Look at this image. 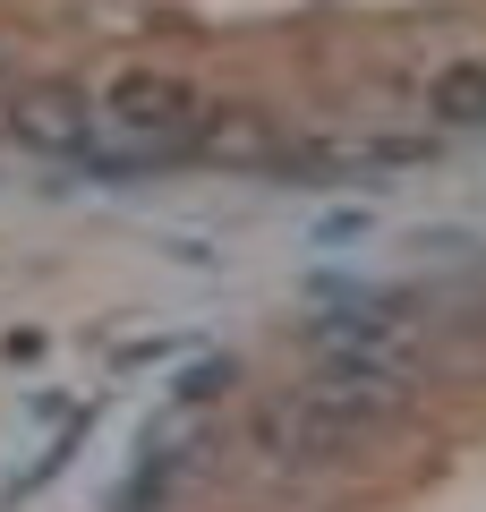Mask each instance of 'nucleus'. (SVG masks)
<instances>
[{
	"instance_id": "1",
	"label": "nucleus",
	"mask_w": 486,
	"mask_h": 512,
	"mask_svg": "<svg viewBox=\"0 0 486 512\" xmlns=\"http://www.w3.org/2000/svg\"><path fill=\"white\" fill-rule=\"evenodd\" d=\"M205 94L188 86V77L171 69H128L103 86V103H94V128H120L128 154H145V163H171V154H188V137L205 128Z\"/></svg>"
},
{
	"instance_id": "2",
	"label": "nucleus",
	"mask_w": 486,
	"mask_h": 512,
	"mask_svg": "<svg viewBox=\"0 0 486 512\" xmlns=\"http://www.w3.org/2000/svg\"><path fill=\"white\" fill-rule=\"evenodd\" d=\"M9 137H18L26 154H52V163H77V154L94 146V103L86 86H69V77H35V86H9Z\"/></svg>"
},
{
	"instance_id": "3",
	"label": "nucleus",
	"mask_w": 486,
	"mask_h": 512,
	"mask_svg": "<svg viewBox=\"0 0 486 512\" xmlns=\"http://www.w3.org/2000/svg\"><path fill=\"white\" fill-rule=\"evenodd\" d=\"M367 427H350L342 410H324L316 393H273L265 410H256V444H265L273 461H290V470H324V461H342L350 444H359Z\"/></svg>"
},
{
	"instance_id": "4",
	"label": "nucleus",
	"mask_w": 486,
	"mask_h": 512,
	"mask_svg": "<svg viewBox=\"0 0 486 512\" xmlns=\"http://www.w3.org/2000/svg\"><path fill=\"white\" fill-rule=\"evenodd\" d=\"M307 342L324 350V367H359V376H393L410 384V350H401V325H384V316H316L307 325Z\"/></svg>"
},
{
	"instance_id": "5",
	"label": "nucleus",
	"mask_w": 486,
	"mask_h": 512,
	"mask_svg": "<svg viewBox=\"0 0 486 512\" xmlns=\"http://www.w3.org/2000/svg\"><path fill=\"white\" fill-rule=\"evenodd\" d=\"M188 154L231 163V171H273L282 163V128H273L265 111H205V128L188 137Z\"/></svg>"
},
{
	"instance_id": "6",
	"label": "nucleus",
	"mask_w": 486,
	"mask_h": 512,
	"mask_svg": "<svg viewBox=\"0 0 486 512\" xmlns=\"http://www.w3.org/2000/svg\"><path fill=\"white\" fill-rule=\"evenodd\" d=\"M307 393H316L324 410H342L350 427H384V419H401V410H410V384H393V376H359V367H324Z\"/></svg>"
},
{
	"instance_id": "7",
	"label": "nucleus",
	"mask_w": 486,
	"mask_h": 512,
	"mask_svg": "<svg viewBox=\"0 0 486 512\" xmlns=\"http://www.w3.org/2000/svg\"><path fill=\"white\" fill-rule=\"evenodd\" d=\"M427 120L435 128H486V60H444L427 77Z\"/></svg>"
},
{
	"instance_id": "8",
	"label": "nucleus",
	"mask_w": 486,
	"mask_h": 512,
	"mask_svg": "<svg viewBox=\"0 0 486 512\" xmlns=\"http://www.w3.org/2000/svg\"><path fill=\"white\" fill-rule=\"evenodd\" d=\"M214 384H231V359H197L180 376V402H214Z\"/></svg>"
},
{
	"instance_id": "9",
	"label": "nucleus",
	"mask_w": 486,
	"mask_h": 512,
	"mask_svg": "<svg viewBox=\"0 0 486 512\" xmlns=\"http://www.w3.org/2000/svg\"><path fill=\"white\" fill-rule=\"evenodd\" d=\"M9 86H18V77H9V52H0V103H9Z\"/></svg>"
}]
</instances>
